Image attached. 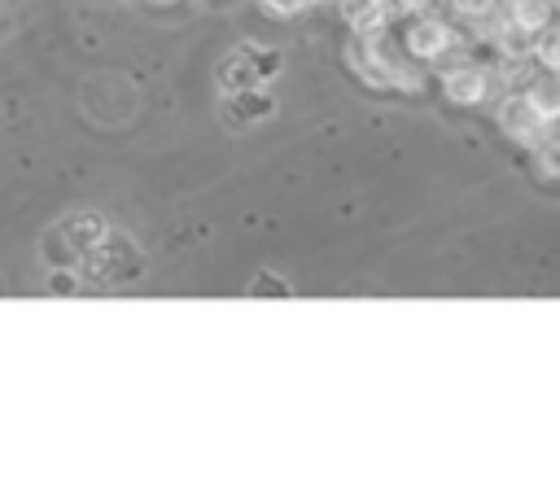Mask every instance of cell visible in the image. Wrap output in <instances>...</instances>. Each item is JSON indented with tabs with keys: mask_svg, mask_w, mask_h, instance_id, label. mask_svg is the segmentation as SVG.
<instances>
[{
	"mask_svg": "<svg viewBox=\"0 0 560 477\" xmlns=\"http://www.w3.org/2000/svg\"><path fill=\"white\" fill-rule=\"evenodd\" d=\"M508 4V22L516 26H529V31H542L551 22V0H503Z\"/></svg>",
	"mask_w": 560,
	"mask_h": 477,
	"instance_id": "cell-10",
	"label": "cell"
},
{
	"mask_svg": "<svg viewBox=\"0 0 560 477\" xmlns=\"http://www.w3.org/2000/svg\"><path fill=\"white\" fill-rule=\"evenodd\" d=\"M337 4H341V18H346L350 35H381V31L394 26L385 18V4L381 0H337Z\"/></svg>",
	"mask_w": 560,
	"mask_h": 477,
	"instance_id": "cell-7",
	"label": "cell"
},
{
	"mask_svg": "<svg viewBox=\"0 0 560 477\" xmlns=\"http://www.w3.org/2000/svg\"><path fill=\"white\" fill-rule=\"evenodd\" d=\"M494 123H499V131H503L512 144H521V149H534V144L551 131V123L538 118V109L525 101L521 88H512V92H503V96L494 101Z\"/></svg>",
	"mask_w": 560,
	"mask_h": 477,
	"instance_id": "cell-4",
	"label": "cell"
},
{
	"mask_svg": "<svg viewBox=\"0 0 560 477\" xmlns=\"http://www.w3.org/2000/svg\"><path fill=\"white\" fill-rule=\"evenodd\" d=\"M534 61L538 70H560V26H542L538 39H534Z\"/></svg>",
	"mask_w": 560,
	"mask_h": 477,
	"instance_id": "cell-12",
	"label": "cell"
},
{
	"mask_svg": "<svg viewBox=\"0 0 560 477\" xmlns=\"http://www.w3.org/2000/svg\"><path fill=\"white\" fill-rule=\"evenodd\" d=\"M346 66L368 88H385V92H420L424 88V66L411 61L389 31H381V35H354L346 44Z\"/></svg>",
	"mask_w": 560,
	"mask_h": 477,
	"instance_id": "cell-1",
	"label": "cell"
},
{
	"mask_svg": "<svg viewBox=\"0 0 560 477\" xmlns=\"http://www.w3.org/2000/svg\"><path fill=\"white\" fill-rule=\"evenodd\" d=\"M271 18H298V13H306L311 9V0H258Z\"/></svg>",
	"mask_w": 560,
	"mask_h": 477,
	"instance_id": "cell-15",
	"label": "cell"
},
{
	"mask_svg": "<svg viewBox=\"0 0 560 477\" xmlns=\"http://www.w3.org/2000/svg\"><path fill=\"white\" fill-rule=\"evenodd\" d=\"M446 4H451L459 18H477V13H486L494 0H446Z\"/></svg>",
	"mask_w": 560,
	"mask_h": 477,
	"instance_id": "cell-16",
	"label": "cell"
},
{
	"mask_svg": "<svg viewBox=\"0 0 560 477\" xmlns=\"http://www.w3.org/2000/svg\"><path fill=\"white\" fill-rule=\"evenodd\" d=\"M529 153H534V166H538V175L560 184V136H556V131H547V136H542V140H538Z\"/></svg>",
	"mask_w": 560,
	"mask_h": 477,
	"instance_id": "cell-11",
	"label": "cell"
},
{
	"mask_svg": "<svg viewBox=\"0 0 560 477\" xmlns=\"http://www.w3.org/2000/svg\"><path fill=\"white\" fill-rule=\"evenodd\" d=\"M311 4H324V0H311Z\"/></svg>",
	"mask_w": 560,
	"mask_h": 477,
	"instance_id": "cell-20",
	"label": "cell"
},
{
	"mask_svg": "<svg viewBox=\"0 0 560 477\" xmlns=\"http://www.w3.org/2000/svg\"><path fill=\"white\" fill-rule=\"evenodd\" d=\"M258 83H262V79H258V70H254L249 44L232 48V53L223 57V66H219V88H223V92H241V88H258Z\"/></svg>",
	"mask_w": 560,
	"mask_h": 477,
	"instance_id": "cell-9",
	"label": "cell"
},
{
	"mask_svg": "<svg viewBox=\"0 0 560 477\" xmlns=\"http://www.w3.org/2000/svg\"><path fill=\"white\" fill-rule=\"evenodd\" d=\"M249 298H289L293 293V284L284 280V276H276V271H258L254 280H249V289H245Z\"/></svg>",
	"mask_w": 560,
	"mask_h": 477,
	"instance_id": "cell-13",
	"label": "cell"
},
{
	"mask_svg": "<svg viewBox=\"0 0 560 477\" xmlns=\"http://www.w3.org/2000/svg\"><path fill=\"white\" fill-rule=\"evenodd\" d=\"M79 263H83L88 276L101 280V284H122V280H136V276L144 271L140 245H136L127 232H114V228H105V232L96 236V245H92Z\"/></svg>",
	"mask_w": 560,
	"mask_h": 477,
	"instance_id": "cell-2",
	"label": "cell"
},
{
	"mask_svg": "<svg viewBox=\"0 0 560 477\" xmlns=\"http://www.w3.org/2000/svg\"><path fill=\"white\" fill-rule=\"evenodd\" d=\"M551 74H556V79H560V70H551Z\"/></svg>",
	"mask_w": 560,
	"mask_h": 477,
	"instance_id": "cell-19",
	"label": "cell"
},
{
	"mask_svg": "<svg viewBox=\"0 0 560 477\" xmlns=\"http://www.w3.org/2000/svg\"><path fill=\"white\" fill-rule=\"evenodd\" d=\"M459 39V31L438 13V4L433 9H420V13H411V18H402V31H398V48L411 57V61H433L446 44H455Z\"/></svg>",
	"mask_w": 560,
	"mask_h": 477,
	"instance_id": "cell-3",
	"label": "cell"
},
{
	"mask_svg": "<svg viewBox=\"0 0 560 477\" xmlns=\"http://www.w3.org/2000/svg\"><path fill=\"white\" fill-rule=\"evenodd\" d=\"M149 4H179V0H149Z\"/></svg>",
	"mask_w": 560,
	"mask_h": 477,
	"instance_id": "cell-17",
	"label": "cell"
},
{
	"mask_svg": "<svg viewBox=\"0 0 560 477\" xmlns=\"http://www.w3.org/2000/svg\"><path fill=\"white\" fill-rule=\"evenodd\" d=\"M249 57H254V70H258V79H262V83H267V79H276V74H280V66H284L280 48H262V44H249Z\"/></svg>",
	"mask_w": 560,
	"mask_h": 477,
	"instance_id": "cell-14",
	"label": "cell"
},
{
	"mask_svg": "<svg viewBox=\"0 0 560 477\" xmlns=\"http://www.w3.org/2000/svg\"><path fill=\"white\" fill-rule=\"evenodd\" d=\"M503 92H508V88L499 83V74H494L490 66H477V61H468V66L442 74V96H446L451 105H464V109L486 105V101H499Z\"/></svg>",
	"mask_w": 560,
	"mask_h": 477,
	"instance_id": "cell-5",
	"label": "cell"
},
{
	"mask_svg": "<svg viewBox=\"0 0 560 477\" xmlns=\"http://www.w3.org/2000/svg\"><path fill=\"white\" fill-rule=\"evenodd\" d=\"M276 109V101L267 96V88H241V92H223V118L232 127H249V123H262L267 114Z\"/></svg>",
	"mask_w": 560,
	"mask_h": 477,
	"instance_id": "cell-6",
	"label": "cell"
},
{
	"mask_svg": "<svg viewBox=\"0 0 560 477\" xmlns=\"http://www.w3.org/2000/svg\"><path fill=\"white\" fill-rule=\"evenodd\" d=\"M521 92H525V101L538 109V118H547L551 127L560 123V79H556L551 70H538Z\"/></svg>",
	"mask_w": 560,
	"mask_h": 477,
	"instance_id": "cell-8",
	"label": "cell"
},
{
	"mask_svg": "<svg viewBox=\"0 0 560 477\" xmlns=\"http://www.w3.org/2000/svg\"><path fill=\"white\" fill-rule=\"evenodd\" d=\"M551 9H560V0H551Z\"/></svg>",
	"mask_w": 560,
	"mask_h": 477,
	"instance_id": "cell-18",
	"label": "cell"
}]
</instances>
